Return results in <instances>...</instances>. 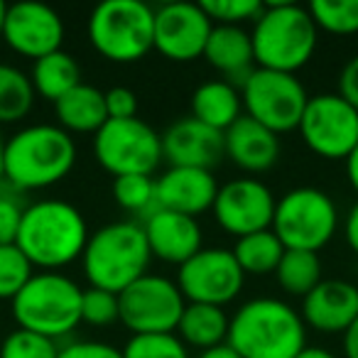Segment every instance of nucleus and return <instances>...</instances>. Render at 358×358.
I'll return each mask as SVG.
<instances>
[{
  "label": "nucleus",
  "instance_id": "1",
  "mask_svg": "<svg viewBox=\"0 0 358 358\" xmlns=\"http://www.w3.org/2000/svg\"><path fill=\"white\" fill-rule=\"evenodd\" d=\"M79 157L74 135L57 123H32L6 138L3 182L17 194L64 182Z\"/></svg>",
  "mask_w": 358,
  "mask_h": 358
},
{
  "label": "nucleus",
  "instance_id": "2",
  "mask_svg": "<svg viewBox=\"0 0 358 358\" xmlns=\"http://www.w3.org/2000/svg\"><path fill=\"white\" fill-rule=\"evenodd\" d=\"M91 231L84 214L64 199L32 201L22 211L15 245L40 273H62L81 260Z\"/></svg>",
  "mask_w": 358,
  "mask_h": 358
},
{
  "label": "nucleus",
  "instance_id": "3",
  "mask_svg": "<svg viewBox=\"0 0 358 358\" xmlns=\"http://www.w3.org/2000/svg\"><path fill=\"white\" fill-rule=\"evenodd\" d=\"M226 343L241 358H297L309 346L302 314L280 297L241 304L231 314Z\"/></svg>",
  "mask_w": 358,
  "mask_h": 358
},
{
  "label": "nucleus",
  "instance_id": "4",
  "mask_svg": "<svg viewBox=\"0 0 358 358\" xmlns=\"http://www.w3.org/2000/svg\"><path fill=\"white\" fill-rule=\"evenodd\" d=\"M255 66L297 74L312 62L319 45V27L309 10L289 0L265 3L250 30Z\"/></svg>",
  "mask_w": 358,
  "mask_h": 358
},
{
  "label": "nucleus",
  "instance_id": "5",
  "mask_svg": "<svg viewBox=\"0 0 358 358\" xmlns=\"http://www.w3.org/2000/svg\"><path fill=\"white\" fill-rule=\"evenodd\" d=\"M148 238L140 221H110L91 231L81 253V270L89 287L120 294L150 268Z\"/></svg>",
  "mask_w": 358,
  "mask_h": 358
},
{
  "label": "nucleus",
  "instance_id": "6",
  "mask_svg": "<svg viewBox=\"0 0 358 358\" xmlns=\"http://www.w3.org/2000/svg\"><path fill=\"white\" fill-rule=\"evenodd\" d=\"M81 297L84 289L69 275L37 270L10 302V312L17 329L62 341L81 327Z\"/></svg>",
  "mask_w": 358,
  "mask_h": 358
},
{
  "label": "nucleus",
  "instance_id": "7",
  "mask_svg": "<svg viewBox=\"0 0 358 358\" xmlns=\"http://www.w3.org/2000/svg\"><path fill=\"white\" fill-rule=\"evenodd\" d=\"M86 35L106 62L135 64L155 50V8L140 0H106L91 10Z\"/></svg>",
  "mask_w": 358,
  "mask_h": 358
},
{
  "label": "nucleus",
  "instance_id": "8",
  "mask_svg": "<svg viewBox=\"0 0 358 358\" xmlns=\"http://www.w3.org/2000/svg\"><path fill=\"white\" fill-rule=\"evenodd\" d=\"M341 226V214L331 196L319 187H294L278 199L273 234L285 250L319 253L331 243Z\"/></svg>",
  "mask_w": 358,
  "mask_h": 358
},
{
  "label": "nucleus",
  "instance_id": "9",
  "mask_svg": "<svg viewBox=\"0 0 358 358\" xmlns=\"http://www.w3.org/2000/svg\"><path fill=\"white\" fill-rule=\"evenodd\" d=\"M241 99H243V115L273 133L285 135L299 128L309 94L297 74L255 66L253 74L241 84Z\"/></svg>",
  "mask_w": 358,
  "mask_h": 358
},
{
  "label": "nucleus",
  "instance_id": "10",
  "mask_svg": "<svg viewBox=\"0 0 358 358\" xmlns=\"http://www.w3.org/2000/svg\"><path fill=\"white\" fill-rule=\"evenodd\" d=\"M94 157L113 177L150 174L164 162L162 135L143 118L106 120L94 135Z\"/></svg>",
  "mask_w": 358,
  "mask_h": 358
},
{
  "label": "nucleus",
  "instance_id": "11",
  "mask_svg": "<svg viewBox=\"0 0 358 358\" xmlns=\"http://www.w3.org/2000/svg\"><path fill=\"white\" fill-rule=\"evenodd\" d=\"M120 324L133 334H172L187 307L185 294L167 275L145 273L118 294Z\"/></svg>",
  "mask_w": 358,
  "mask_h": 358
},
{
  "label": "nucleus",
  "instance_id": "12",
  "mask_svg": "<svg viewBox=\"0 0 358 358\" xmlns=\"http://www.w3.org/2000/svg\"><path fill=\"white\" fill-rule=\"evenodd\" d=\"M297 130L309 152L343 162L358 145V110L338 94L309 96Z\"/></svg>",
  "mask_w": 358,
  "mask_h": 358
},
{
  "label": "nucleus",
  "instance_id": "13",
  "mask_svg": "<svg viewBox=\"0 0 358 358\" xmlns=\"http://www.w3.org/2000/svg\"><path fill=\"white\" fill-rule=\"evenodd\" d=\"M179 292L189 304H231L245 285V273L241 270L234 250L229 248H201L194 258L177 268Z\"/></svg>",
  "mask_w": 358,
  "mask_h": 358
},
{
  "label": "nucleus",
  "instance_id": "14",
  "mask_svg": "<svg viewBox=\"0 0 358 358\" xmlns=\"http://www.w3.org/2000/svg\"><path fill=\"white\" fill-rule=\"evenodd\" d=\"M275 206L278 199L265 182L258 177H238L219 187L211 214L224 234L243 238L273 229Z\"/></svg>",
  "mask_w": 358,
  "mask_h": 358
},
{
  "label": "nucleus",
  "instance_id": "15",
  "mask_svg": "<svg viewBox=\"0 0 358 358\" xmlns=\"http://www.w3.org/2000/svg\"><path fill=\"white\" fill-rule=\"evenodd\" d=\"M214 22L199 3H164L155 8V52L167 62L189 64L204 57Z\"/></svg>",
  "mask_w": 358,
  "mask_h": 358
},
{
  "label": "nucleus",
  "instance_id": "16",
  "mask_svg": "<svg viewBox=\"0 0 358 358\" xmlns=\"http://www.w3.org/2000/svg\"><path fill=\"white\" fill-rule=\"evenodd\" d=\"M64 20L55 8L32 0L8 6L3 42L15 55L37 62L52 52H59L64 45Z\"/></svg>",
  "mask_w": 358,
  "mask_h": 358
},
{
  "label": "nucleus",
  "instance_id": "17",
  "mask_svg": "<svg viewBox=\"0 0 358 358\" xmlns=\"http://www.w3.org/2000/svg\"><path fill=\"white\" fill-rule=\"evenodd\" d=\"M302 322L324 336H341L358 317V287L348 280H322L307 297H302Z\"/></svg>",
  "mask_w": 358,
  "mask_h": 358
},
{
  "label": "nucleus",
  "instance_id": "18",
  "mask_svg": "<svg viewBox=\"0 0 358 358\" xmlns=\"http://www.w3.org/2000/svg\"><path fill=\"white\" fill-rule=\"evenodd\" d=\"M143 231L152 258L177 268L204 248V231L194 216L157 209L143 221Z\"/></svg>",
  "mask_w": 358,
  "mask_h": 358
},
{
  "label": "nucleus",
  "instance_id": "19",
  "mask_svg": "<svg viewBox=\"0 0 358 358\" xmlns=\"http://www.w3.org/2000/svg\"><path fill=\"white\" fill-rule=\"evenodd\" d=\"M162 157L169 167L214 169L224 159V133L187 115L162 133Z\"/></svg>",
  "mask_w": 358,
  "mask_h": 358
},
{
  "label": "nucleus",
  "instance_id": "20",
  "mask_svg": "<svg viewBox=\"0 0 358 358\" xmlns=\"http://www.w3.org/2000/svg\"><path fill=\"white\" fill-rule=\"evenodd\" d=\"M155 185H157L159 209L177 211L194 219L211 211L221 187L211 169L196 167H167L159 177H155Z\"/></svg>",
  "mask_w": 358,
  "mask_h": 358
},
{
  "label": "nucleus",
  "instance_id": "21",
  "mask_svg": "<svg viewBox=\"0 0 358 358\" xmlns=\"http://www.w3.org/2000/svg\"><path fill=\"white\" fill-rule=\"evenodd\" d=\"M282 145L280 135L255 123L248 115H241L224 133V157L248 174H263L273 169L280 159Z\"/></svg>",
  "mask_w": 358,
  "mask_h": 358
},
{
  "label": "nucleus",
  "instance_id": "22",
  "mask_svg": "<svg viewBox=\"0 0 358 358\" xmlns=\"http://www.w3.org/2000/svg\"><path fill=\"white\" fill-rule=\"evenodd\" d=\"M204 59L226 81L241 89V84L255 71V52L250 32L245 27L214 25L209 42L204 47Z\"/></svg>",
  "mask_w": 358,
  "mask_h": 358
},
{
  "label": "nucleus",
  "instance_id": "23",
  "mask_svg": "<svg viewBox=\"0 0 358 358\" xmlns=\"http://www.w3.org/2000/svg\"><path fill=\"white\" fill-rule=\"evenodd\" d=\"M55 118L57 125L69 135H96L108 120L106 91L81 81L76 89H71L55 103Z\"/></svg>",
  "mask_w": 358,
  "mask_h": 358
},
{
  "label": "nucleus",
  "instance_id": "24",
  "mask_svg": "<svg viewBox=\"0 0 358 358\" xmlns=\"http://www.w3.org/2000/svg\"><path fill=\"white\" fill-rule=\"evenodd\" d=\"M192 118L226 133L243 115L241 89L226 79H209L192 91Z\"/></svg>",
  "mask_w": 358,
  "mask_h": 358
},
{
  "label": "nucleus",
  "instance_id": "25",
  "mask_svg": "<svg viewBox=\"0 0 358 358\" xmlns=\"http://www.w3.org/2000/svg\"><path fill=\"white\" fill-rule=\"evenodd\" d=\"M229 324L231 317L224 307L187 302L174 334L185 341L187 348H196L201 353L229 341Z\"/></svg>",
  "mask_w": 358,
  "mask_h": 358
},
{
  "label": "nucleus",
  "instance_id": "26",
  "mask_svg": "<svg viewBox=\"0 0 358 358\" xmlns=\"http://www.w3.org/2000/svg\"><path fill=\"white\" fill-rule=\"evenodd\" d=\"M30 79L32 86H35V94L40 99L57 103L62 96H66L71 89H76L81 84V66L74 55L59 50L37 59L32 64Z\"/></svg>",
  "mask_w": 358,
  "mask_h": 358
},
{
  "label": "nucleus",
  "instance_id": "27",
  "mask_svg": "<svg viewBox=\"0 0 358 358\" xmlns=\"http://www.w3.org/2000/svg\"><path fill=\"white\" fill-rule=\"evenodd\" d=\"M234 255L238 260L241 270L253 278H265V275H275L280 260L285 255V245L280 243V238L273 234V229L258 231V234L243 236L236 238L234 243Z\"/></svg>",
  "mask_w": 358,
  "mask_h": 358
},
{
  "label": "nucleus",
  "instance_id": "28",
  "mask_svg": "<svg viewBox=\"0 0 358 358\" xmlns=\"http://www.w3.org/2000/svg\"><path fill=\"white\" fill-rule=\"evenodd\" d=\"M35 99L30 74L15 64L0 62V125H15L27 118Z\"/></svg>",
  "mask_w": 358,
  "mask_h": 358
},
{
  "label": "nucleus",
  "instance_id": "29",
  "mask_svg": "<svg viewBox=\"0 0 358 358\" xmlns=\"http://www.w3.org/2000/svg\"><path fill=\"white\" fill-rule=\"evenodd\" d=\"M280 289L289 297H307L314 287L324 280L319 253L309 250H285L278 270H275Z\"/></svg>",
  "mask_w": 358,
  "mask_h": 358
},
{
  "label": "nucleus",
  "instance_id": "30",
  "mask_svg": "<svg viewBox=\"0 0 358 358\" xmlns=\"http://www.w3.org/2000/svg\"><path fill=\"white\" fill-rule=\"evenodd\" d=\"M113 201L128 214L138 216L140 224L150 214L159 209L157 206V185L150 174H125L113 179Z\"/></svg>",
  "mask_w": 358,
  "mask_h": 358
},
{
  "label": "nucleus",
  "instance_id": "31",
  "mask_svg": "<svg viewBox=\"0 0 358 358\" xmlns=\"http://www.w3.org/2000/svg\"><path fill=\"white\" fill-rule=\"evenodd\" d=\"M307 10L319 30L329 35H358V0H314Z\"/></svg>",
  "mask_w": 358,
  "mask_h": 358
},
{
  "label": "nucleus",
  "instance_id": "32",
  "mask_svg": "<svg viewBox=\"0 0 358 358\" xmlns=\"http://www.w3.org/2000/svg\"><path fill=\"white\" fill-rule=\"evenodd\" d=\"M123 358H192L177 334H133L120 348Z\"/></svg>",
  "mask_w": 358,
  "mask_h": 358
},
{
  "label": "nucleus",
  "instance_id": "33",
  "mask_svg": "<svg viewBox=\"0 0 358 358\" xmlns=\"http://www.w3.org/2000/svg\"><path fill=\"white\" fill-rule=\"evenodd\" d=\"M37 270L15 243L0 245V302H13Z\"/></svg>",
  "mask_w": 358,
  "mask_h": 358
},
{
  "label": "nucleus",
  "instance_id": "34",
  "mask_svg": "<svg viewBox=\"0 0 358 358\" xmlns=\"http://www.w3.org/2000/svg\"><path fill=\"white\" fill-rule=\"evenodd\" d=\"M59 341L27 329H13L0 338V358H59Z\"/></svg>",
  "mask_w": 358,
  "mask_h": 358
},
{
  "label": "nucleus",
  "instance_id": "35",
  "mask_svg": "<svg viewBox=\"0 0 358 358\" xmlns=\"http://www.w3.org/2000/svg\"><path fill=\"white\" fill-rule=\"evenodd\" d=\"M214 25L243 27L245 22H255L263 13L265 3L260 0H204L199 3Z\"/></svg>",
  "mask_w": 358,
  "mask_h": 358
},
{
  "label": "nucleus",
  "instance_id": "36",
  "mask_svg": "<svg viewBox=\"0 0 358 358\" xmlns=\"http://www.w3.org/2000/svg\"><path fill=\"white\" fill-rule=\"evenodd\" d=\"M115 322H120L118 294L108 292V289L86 287L84 297H81V324L103 329Z\"/></svg>",
  "mask_w": 358,
  "mask_h": 358
},
{
  "label": "nucleus",
  "instance_id": "37",
  "mask_svg": "<svg viewBox=\"0 0 358 358\" xmlns=\"http://www.w3.org/2000/svg\"><path fill=\"white\" fill-rule=\"evenodd\" d=\"M25 206L27 204H22L20 194L15 189H10L8 185L0 189V245H10L17 241V231H20Z\"/></svg>",
  "mask_w": 358,
  "mask_h": 358
},
{
  "label": "nucleus",
  "instance_id": "38",
  "mask_svg": "<svg viewBox=\"0 0 358 358\" xmlns=\"http://www.w3.org/2000/svg\"><path fill=\"white\" fill-rule=\"evenodd\" d=\"M106 113L108 120L138 118V94L128 86H113L106 91Z\"/></svg>",
  "mask_w": 358,
  "mask_h": 358
},
{
  "label": "nucleus",
  "instance_id": "39",
  "mask_svg": "<svg viewBox=\"0 0 358 358\" xmlns=\"http://www.w3.org/2000/svg\"><path fill=\"white\" fill-rule=\"evenodd\" d=\"M59 358H123V351L108 341L81 338V341L64 343L59 351Z\"/></svg>",
  "mask_w": 358,
  "mask_h": 358
},
{
  "label": "nucleus",
  "instance_id": "40",
  "mask_svg": "<svg viewBox=\"0 0 358 358\" xmlns=\"http://www.w3.org/2000/svg\"><path fill=\"white\" fill-rule=\"evenodd\" d=\"M338 96L358 110V55H353L338 71Z\"/></svg>",
  "mask_w": 358,
  "mask_h": 358
},
{
  "label": "nucleus",
  "instance_id": "41",
  "mask_svg": "<svg viewBox=\"0 0 358 358\" xmlns=\"http://www.w3.org/2000/svg\"><path fill=\"white\" fill-rule=\"evenodd\" d=\"M341 231L346 245L358 255V201L346 211V216L341 219Z\"/></svg>",
  "mask_w": 358,
  "mask_h": 358
},
{
  "label": "nucleus",
  "instance_id": "42",
  "mask_svg": "<svg viewBox=\"0 0 358 358\" xmlns=\"http://www.w3.org/2000/svg\"><path fill=\"white\" fill-rule=\"evenodd\" d=\"M341 353H343V358H358V317H356V322L341 334Z\"/></svg>",
  "mask_w": 358,
  "mask_h": 358
},
{
  "label": "nucleus",
  "instance_id": "43",
  "mask_svg": "<svg viewBox=\"0 0 358 358\" xmlns=\"http://www.w3.org/2000/svg\"><path fill=\"white\" fill-rule=\"evenodd\" d=\"M343 172H346V179H348V185H351V189L358 194V145H356V150L343 159Z\"/></svg>",
  "mask_w": 358,
  "mask_h": 358
},
{
  "label": "nucleus",
  "instance_id": "44",
  "mask_svg": "<svg viewBox=\"0 0 358 358\" xmlns=\"http://www.w3.org/2000/svg\"><path fill=\"white\" fill-rule=\"evenodd\" d=\"M196 358H241V356L229 346V343H221V346H216V348L196 353Z\"/></svg>",
  "mask_w": 358,
  "mask_h": 358
},
{
  "label": "nucleus",
  "instance_id": "45",
  "mask_svg": "<svg viewBox=\"0 0 358 358\" xmlns=\"http://www.w3.org/2000/svg\"><path fill=\"white\" fill-rule=\"evenodd\" d=\"M297 358H338V356L334 351H329V348H324V346H307Z\"/></svg>",
  "mask_w": 358,
  "mask_h": 358
},
{
  "label": "nucleus",
  "instance_id": "46",
  "mask_svg": "<svg viewBox=\"0 0 358 358\" xmlns=\"http://www.w3.org/2000/svg\"><path fill=\"white\" fill-rule=\"evenodd\" d=\"M6 15H8V6L0 0V40H3V27H6Z\"/></svg>",
  "mask_w": 358,
  "mask_h": 358
},
{
  "label": "nucleus",
  "instance_id": "47",
  "mask_svg": "<svg viewBox=\"0 0 358 358\" xmlns=\"http://www.w3.org/2000/svg\"><path fill=\"white\" fill-rule=\"evenodd\" d=\"M3 150H6V138L0 133V182H3Z\"/></svg>",
  "mask_w": 358,
  "mask_h": 358
},
{
  "label": "nucleus",
  "instance_id": "48",
  "mask_svg": "<svg viewBox=\"0 0 358 358\" xmlns=\"http://www.w3.org/2000/svg\"><path fill=\"white\" fill-rule=\"evenodd\" d=\"M0 338H3V336H0Z\"/></svg>",
  "mask_w": 358,
  "mask_h": 358
}]
</instances>
